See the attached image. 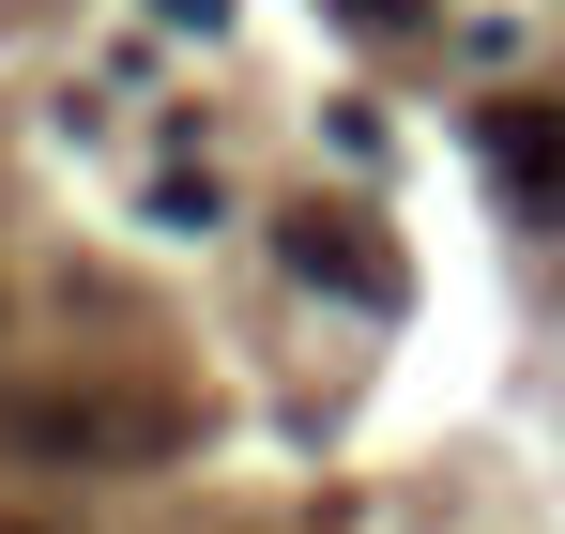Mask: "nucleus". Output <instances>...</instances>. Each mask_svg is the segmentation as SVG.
<instances>
[{
	"mask_svg": "<svg viewBox=\"0 0 565 534\" xmlns=\"http://www.w3.org/2000/svg\"><path fill=\"white\" fill-rule=\"evenodd\" d=\"M352 15H382V31H413V15H428V0H352Z\"/></svg>",
	"mask_w": 565,
	"mask_h": 534,
	"instance_id": "nucleus-4",
	"label": "nucleus"
},
{
	"mask_svg": "<svg viewBox=\"0 0 565 534\" xmlns=\"http://www.w3.org/2000/svg\"><path fill=\"white\" fill-rule=\"evenodd\" d=\"M153 15H169V31H214V15H230V0H153Z\"/></svg>",
	"mask_w": 565,
	"mask_h": 534,
	"instance_id": "nucleus-3",
	"label": "nucleus"
},
{
	"mask_svg": "<svg viewBox=\"0 0 565 534\" xmlns=\"http://www.w3.org/2000/svg\"><path fill=\"white\" fill-rule=\"evenodd\" d=\"M276 245H290V275H321L337 306H397V260H382V245L352 229V214H290Z\"/></svg>",
	"mask_w": 565,
	"mask_h": 534,
	"instance_id": "nucleus-2",
	"label": "nucleus"
},
{
	"mask_svg": "<svg viewBox=\"0 0 565 534\" xmlns=\"http://www.w3.org/2000/svg\"><path fill=\"white\" fill-rule=\"evenodd\" d=\"M473 153H489V183H504L520 214H565V107H535V92H504V107L473 122Z\"/></svg>",
	"mask_w": 565,
	"mask_h": 534,
	"instance_id": "nucleus-1",
	"label": "nucleus"
}]
</instances>
